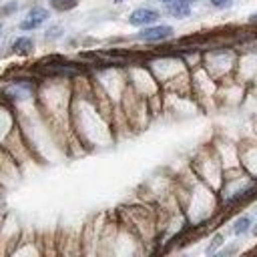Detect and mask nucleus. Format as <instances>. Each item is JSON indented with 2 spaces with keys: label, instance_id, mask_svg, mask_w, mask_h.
Wrapping results in <instances>:
<instances>
[{
  "label": "nucleus",
  "instance_id": "obj_1",
  "mask_svg": "<svg viewBox=\"0 0 257 257\" xmlns=\"http://www.w3.org/2000/svg\"><path fill=\"white\" fill-rule=\"evenodd\" d=\"M173 34V28L171 26H165V24H159V26H149L145 30H141L137 34L139 40H145V42H159V40H165Z\"/></svg>",
  "mask_w": 257,
  "mask_h": 257
},
{
  "label": "nucleus",
  "instance_id": "obj_2",
  "mask_svg": "<svg viewBox=\"0 0 257 257\" xmlns=\"http://www.w3.org/2000/svg\"><path fill=\"white\" fill-rule=\"evenodd\" d=\"M157 20H159V12L153 10V8H137L128 16V22L133 26H151Z\"/></svg>",
  "mask_w": 257,
  "mask_h": 257
},
{
  "label": "nucleus",
  "instance_id": "obj_3",
  "mask_svg": "<svg viewBox=\"0 0 257 257\" xmlns=\"http://www.w3.org/2000/svg\"><path fill=\"white\" fill-rule=\"evenodd\" d=\"M48 20V10L46 8H40V6H36V8H32L30 12H28V16H26V20H22L20 22V30H34V28H38L42 22H46Z\"/></svg>",
  "mask_w": 257,
  "mask_h": 257
},
{
  "label": "nucleus",
  "instance_id": "obj_4",
  "mask_svg": "<svg viewBox=\"0 0 257 257\" xmlns=\"http://www.w3.org/2000/svg\"><path fill=\"white\" fill-rule=\"evenodd\" d=\"M167 12L175 18H187L191 14V2L189 0H173L167 2Z\"/></svg>",
  "mask_w": 257,
  "mask_h": 257
},
{
  "label": "nucleus",
  "instance_id": "obj_5",
  "mask_svg": "<svg viewBox=\"0 0 257 257\" xmlns=\"http://www.w3.org/2000/svg\"><path fill=\"white\" fill-rule=\"evenodd\" d=\"M14 52H18V54H26V52H30V48H32V40L30 38H26V36H22V38H18L16 42H14Z\"/></svg>",
  "mask_w": 257,
  "mask_h": 257
},
{
  "label": "nucleus",
  "instance_id": "obj_6",
  "mask_svg": "<svg viewBox=\"0 0 257 257\" xmlns=\"http://www.w3.org/2000/svg\"><path fill=\"white\" fill-rule=\"evenodd\" d=\"M249 227H251V217H239L237 221H235V227H233V233L235 235H243L245 231H249Z\"/></svg>",
  "mask_w": 257,
  "mask_h": 257
},
{
  "label": "nucleus",
  "instance_id": "obj_7",
  "mask_svg": "<svg viewBox=\"0 0 257 257\" xmlns=\"http://www.w3.org/2000/svg\"><path fill=\"white\" fill-rule=\"evenodd\" d=\"M52 6L56 10H68V8L76 6V0H52Z\"/></svg>",
  "mask_w": 257,
  "mask_h": 257
},
{
  "label": "nucleus",
  "instance_id": "obj_8",
  "mask_svg": "<svg viewBox=\"0 0 257 257\" xmlns=\"http://www.w3.org/2000/svg\"><path fill=\"white\" fill-rule=\"evenodd\" d=\"M221 243H223V235H215L213 237V241H211V245L207 247V253L211 255V253H215L219 247H221Z\"/></svg>",
  "mask_w": 257,
  "mask_h": 257
},
{
  "label": "nucleus",
  "instance_id": "obj_9",
  "mask_svg": "<svg viewBox=\"0 0 257 257\" xmlns=\"http://www.w3.org/2000/svg\"><path fill=\"white\" fill-rule=\"evenodd\" d=\"M211 6L213 8H219V10H225V8H231L233 6V0H211Z\"/></svg>",
  "mask_w": 257,
  "mask_h": 257
},
{
  "label": "nucleus",
  "instance_id": "obj_10",
  "mask_svg": "<svg viewBox=\"0 0 257 257\" xmlns=\"http://www.w3.org/2000/svg\"><path fill=\"white\" fill-rule=\"evenodd\" d=\"M48 32H50V34H48L46 38H52V36H56V34H60V28H50Z\"/></svg>",
  "mask_w": 257,
  "mask_h": 257
},
{
  "label": "nucleus",
  "instance_id": "obj_11",
  "mask_svg": "<svg viewBox=\"0 0 257 257\" xmlns=\"http://www.w3.org/2000/svg\"><path fill=\"white\" fill-rule=\"evenodd\" d=\"M251 22H257V12H255V14L251 16Z\"/></svg>",
  "mask_w": 257,
  "mask_h": 257
},
{
  "label": "nucleus",
  "instance_id": "obj_12",
  "mask_svg": "<svg viewBox=\"0 0 257 257\" xmlns=\"http://www.w3.org/2000/svg\"><path fill=\"white\" fill-rule=\"evenodd\" d=\"M159 2H163V4H167V2H173V0H159Z\"/></svg>",
  "mask_w": 257,
  "mask_h": 257
},
{
  "label": "nucleus",
  "instance_id": "obj_13",
  "mask_svg": "<svg viewBox=\"0 0 257 257\" xmlns=\"http://www.w3.org/2000/svg\"><path fill=\"white\" fill-rule=\"evenodd\" d=\"M253 233H255V235H257V227H255V229H253Z\"/></svg>",
  "mask_w": 257,
  "mask_h": 257
},
{
  "label": "nucleus",
  "instance_id": "obj_14",
  "mask_svg": "<svg viewBox=\"0 0 257 257\" xmlns=\"http://www.w3.org/2000/svg\"><path fill=\"white\" fill-rule=\"evenodd\" d=\"M116 2H122V0H116Z\"/></svg>",
  "mask_w": 257,
  "mask_h": 257
},
{
  "label": "nucleus",
  "instance_id": "obj_15",
  "mask_svg": "<svg viewBox=\"0 0 257 257\" xmlns=\"http://www.w3.org/2000/svg\"><path fill=\"white\" fill-rule=\"evenodd\" d=\"M0 28H2V26H0Z\"/></svg>",
  "mask_w": 257,
  "mask_h": 257
}]
</instances>
